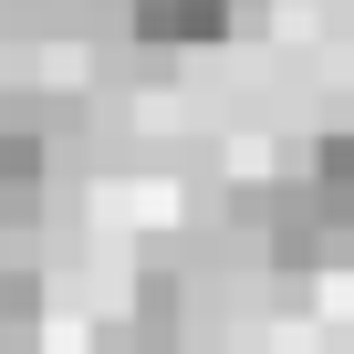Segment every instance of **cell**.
<instances>
[{"mask_svg": "<svg viewBox=\"0 0 354 354\" xmlns=\"http://www.w3.org/2000/svg\"><path fill=\"white\" fill-rule=\"evenodd\" d=\"M230 230L281 271V281H313V271H344L354 261V125L292 146L281 177H250L230 188Z\"/></svg>", "mask_w": 354, "mask_h": 354, "instance_id": "cell-1", "label": "cell"}, {"mask_svg": "<svg viewBox=\"0 0 354 354\" xmlns=\"http://www.w3.org/2000/svg\"><path fill=\"white\" fill-rule=\"evenodd\" d=\"M230 32H240V0H136L125 11L136 53H219Z\"/></svg>", "mask_w": 354, "mask_h": 354, "instance_id": "cell-2", "label": "cell"}, {"mask_svg": "<svg viewBox=\"0 0 354 354\" xmlns=\"http://www.w3.org/2000/svg\"><path fill=\"white\" fill-rule=\"evenodd\" d=\"M94 354H136V344H125V333H104V344H94Z\"/></svg>", "mask_w": 354, "mask_h": 354, "instance_id": "cell-3", "label": "cell"}]
</instances>
